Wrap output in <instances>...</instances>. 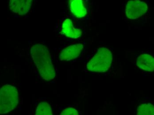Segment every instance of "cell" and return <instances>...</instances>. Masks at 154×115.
I'll return each instance as SVG.
<instances>
[{
  "instance_id": "1",
  "label": "cell",
  "mask_w": 154,
  "mask_h": 115,
  "mask_svg": "<svg viewBox=\"0 0 154 115\" xmlns=\"http://www.w3.org/2000/svg\"><path fill=\"white\" fill-rule=\"evenodd\" d=\"M29 49L42 78L47 82L53 80L56 72L48 47L43 43H35L29 47Z\"/></svg>"
},
{
  "instance_id": "2",
  "label": "cell",
  "mask_w": 154,
  "mask_h": 115,
  "mask_svg": "<svg viewBox=\"0 0 154 115\" xmlns=\"http://www.w3.org/2000/svg\"><path fill=\"white\" fill-rule=\"evenodd\" d=\"M113 56L110 50L107 47H100L88 62L86 68L92 72H106L111 66Z\"/></svg>"
},
{
  "instance_id": "3",
  "label": "cell",
  "mask_w": 154,
  "mask_h": 115,
  "mask_svg": "<svg viewBox=\"0 0 154 115\" xmlns=\"http://www.w3.org/2000/svg\"><path fill=\"white\" fill-rule=\"evenodd\" d=\"M18 103V91L16 87L9 84L3 86L0 89V113L14 111Z\"/></svg>"
},
{
  "instance_id": "4",
  "label": "cell",
  "mask_w": 154,
  "mask_h": 115,
  "mask_svg": "<svg viewBox=\"0 0 154 115\" xmlns=\"http://www.w3.org/2000/svg\"><path fill=\"white\" fill-rule=\"evenodd\" d=\"M56 32L59 37L70 40H76L82 36L83 31L74 25L71 17L66 15L58 20Z\"/></svg>"
},
{
  "instance_id": "5",
  "label": "cell",
  "mask_w": 154,
  "mask_h": 115,
  "mask_svg": "<svg viewBox=\"0 0 154 115\" xmlns=\"http://www.w3.org/2000/svg\"><path fill=\"white\" fill-rule=\"evenodd\" d=\"M38 0H8V7L16 17L25 18L35 10Z\"/></svg>"
},
{
  "instance_id": "6",
  "label": "cell",
  "mask_w": 154,
  "mask_h": 115,
  "mask_svg": "<svg viewBox=\"0 0 154 115\" xmlns=\"http://www.w3.org/2000/svg\"><path fill=\"white\" fill-rule=\"evenodd\" d=\"M64 2L67 11L77 19L86 17L91 7V0H64Z\"/></svg>"
},
{
  "instance_id": "7",
  "label": "cell",
  "mask_w": 154,
  "mask_h": 115,
  "mask_svg": "<svg viewBox=\"0 0 154 115\" xmlns=\"http://www.w3.org/2000/svg\"><path fill=\"white\" fill-rule=\"evenodd\" d=\"M148 6L140 0H129L127 2L125 8V14L128 18L136 20L145 14L147 11Z\"/></svg>"
},
{
  "instance_id": "8",
  "label": "cell",
  "mask_w": 154,
  "mask_h": 115,
  "mask_svg": "<svg viewBox=\"0 0 154 115\" xmlns=\"http://www.w3.org/2000/svg\"><path fill=\"white\" fill-rule=\"evenodd\" d=\"M82 43L71 44L62 50L59 54V59L61 61H70L79 56L84 49Z\"/></svg>"
},
{
  "instance_id": "9",
  "label": "cell",
  "mask_w": 154,
  "mask_h": 115,
  "mask_svg": "<svg viewBox=\"0 0 154 115\" xmlns=\"http://www.w3.org/2000/svg\"><path fill=\"white\" fill-rule=\"evenodd\" d=\"M136 64L141 70L147 72L154 71V57L149 54L140 55L136 59Z\"/></svg>"
},
{
  "instance_id": "10",
  "label": "cell",
  "mask_w": 154,
  "mask_h": 115,
  "mask_svg": "<svg viewBox=\"0 0 154 115\" xmlns=\"http://www.w3.org/2000/svg\"><path fill=\"white\" fill-rule=\"evenodd\" d=\"M35 114L37 115H53V110L50 104L46 101H43L40 102L36 107Z\"/></svg>"
},
{
  "instance_id": "11",
  "label": "cell",
  "mask_w": 154,
  "mask_h": 115,
  "mask_svg": "<svg viewBox=\"0 0 154 115\" xmlns=\"http://www.w3.org/2000/svg\"><path fill=\"white\" fill-rule=\"evenodd\" d=\"M136 113L138 115H154V105L151 103L141 104L137 107Z\"/></svg>"
},
{
  "instance_id": "12",
  "label": "cell",
  "mask_w": 154,
  "mask_h": 115,
  "mask_svg": "<svg viewBox=\"0 0 154 115\" xmlns=\"http://www.w3.org/2000/svg\"><path fill=\"white\" fill-rule=\"evenodd\" d=\"M58 113L60 115H79L78 108L70 105H66L60 107Z\"/></svg>"
}]
</instances>
